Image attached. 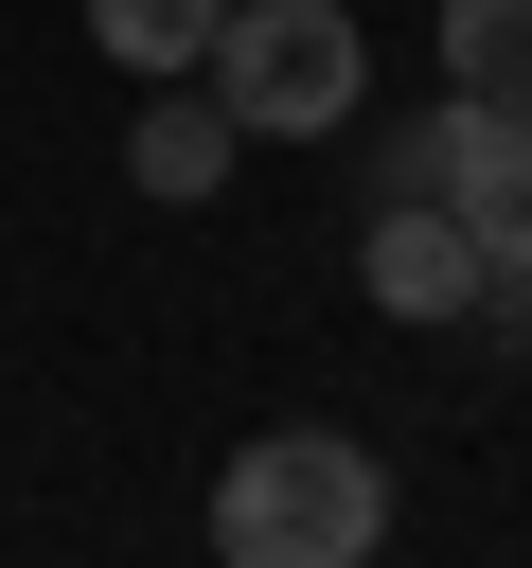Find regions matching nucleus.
<instances>
[{
    "mask_svg": "<svg viewBox=\"0 0 532 568\" xmlns=\"http://www.w3.org/2000/svg\"><path fill=\"white\" fill-rule=\"evenodd\" d=\"M390 550V462L355 426H266L213 462V568H372Z\"/></svg>",
    "mask_w": 532,
    "mask_h": 568,
    "instance_id": "obj_1",
    "label": "nucleus"
},
{
    "mask_svg": "<svg viewBox=\"0 0 532 568\" xmlns=\"http://www.w3.org/2000/svg\"><path fill=\"white\" fill-rule=\"evenodd\" d=\"M195 89H213L248 142H319V124L372 106V36H355V0H231Z\"/></svg>",
    "mask_w": 532,
    "mask_h": 568,
    "instance_id": "obj_2",
    "label": "nucleus"
},
{
    "mask_svg": "<svg viewBox=\"0 0 532 568\" xmlns=\"http://www.w3.org/2000/svg\"><path fill=\"white\" fill-rule=\"evenodd\" d=\"M213 18L231 0H89V36L142 71V89H177V71H213Z\"/></svg>",
    "mask_w": 532,
    "mask_h": 568,
    "instance_id": "obj_6",
    "label": "nucleus"
},
{
    "mask_svg": "<svg viewBox=\"0 0 532 568\" xmlns=\"http://www.w3.org/2000/svg\"><path fill=\"white\" fill-rule=\"evenodd\" d=\"M390 195H443L497 266H532V106H479V89H443L426 124H390V160H372V213Z\"/></svg>",
    "mask_w": 532,
    "mask_h": 568,
    "instance_id": "obj_3",
    "label": "nucleus"
},
{
    "mask_svg": "<svg viewBox=\"0 0 532 568\" xmlns=\"http://www.w3.org/2000/svg\"><path fill=\"white\" fill-rule=\"evenodd\" d=\"M231 160H248V124H231V106L195 89V71H177V89H142V124H124V178H142L160 213H195V195H213Z\"/></svg>",
    "mask_w": 532,
    "mask_h": 568,
    "instance_id": "obj_5",
    "label": "nucleus"
},
{
    "mask_svg": "<svg viewBox=\"0 0 532 568\" xmlns=\"http://www.w3.org/2000/svg\"><path fill=\"white\" fill-rule=\"evenodd\" d=\"M443 89L532 106V0H443Z\"/></svg>",
    "mask_w": 532,
    "mask_h": 568,
    "instance_id": "obj_7",
    "label": "nucleus"
},
{
    "mask_svg": "<svg viewBox=\"0 0 532 568\" xmlns=\"http://www.w3.org/2000/svg\"><path fill=\"white\" fill-rule=\"evenodd\" d=\"M355 284H372V302H390V320L426 337V320H479V284H497V248H479V231H461L443 195H390V213L355 231Z\"/></svg>",
    "mask_w": 532,
    "mask_h": 568,
    "instance_id": "obj_4",
    "label": "nucleus"
}]
</instances>
